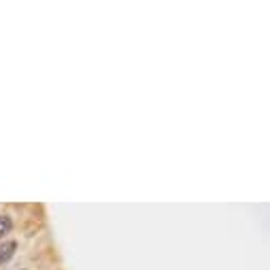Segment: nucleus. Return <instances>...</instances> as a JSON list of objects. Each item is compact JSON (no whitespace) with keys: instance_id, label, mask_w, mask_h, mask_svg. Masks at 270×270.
I'll use <instances>...</instances> for the list:
<instances>
[{"instance_id":"f03ea898","label":"nucleus","mask_w":270,"mask_h":270,"mask_svg":"<svg viewBox=\"0 0 270 270\" xmlns=\"http://www.w3.org/2000/svg\"><path fill=\"white\" fill-rule=\"evenodd\" d=\"M13 230V221L9 215H0V239H2L4 234H9Z\"/></svg>"},{"instance_id":"f257e3e1","label":"nucleus","mask_w":270,"mask_h":270,"mask_svg":"<svg viewBox=\"0 0 270 270\" xmlns=\"http://www.w3.org/2000/svg\"><path fill=\"white\" fill-rule=\"evenodd\" d=\"M17 249V243L15 241H6L0 245V264H4V262H9L13 258V253H15Z\"/></svg>"}]
</instances>
